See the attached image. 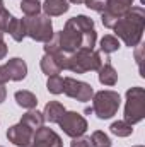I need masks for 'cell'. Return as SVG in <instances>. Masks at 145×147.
Masks as SVG:
<instances>
[{"mask_svg":"<svg viewBox=\"0 0 145 147\" xmlns=\"http://www.w3.org/2000/svg\"><path fill=\"white\" fill-rule=\"evenodd\" d=\"M68 2H72V3H77V5H79V3H84L85 0H68Z\"/></svg>","mask_w":145,"mask_h":147,"instance_id":"31","label":"cell"},{"mask_svg":"<svg viewBox=\"0 0 145 147\" xmlns=\"http://www.w3.org/2000/svg\"><path fill=\"white\" fill-rule=\"evenodd\" d=\"M85 3V7L87 9H91V10H96V12H104V9H106V5H108V0H85L84 2Z\"/></svg>","mask_w":145,"mask_h":147,"instance_id":"25","label":"cell"},{"mask_svg":"<svg viewBox=\"0 0 145 147\" xmlns=\"http://www.w3.org/2000/svg\"><path fill=\"white\" fill-rule=\"evenodd\" d=\"M65 106L62 105V103H58V101H50L46 106H44V111H43V118H44V121H48V123H58V120L63 116V113H65Z\"/></svg>","mask_w":145,"mask_h":147,"instance_id":"14","label":"cell"},{"mask_svg":"<svg viewBox=\"0 0 145 147\" xmlns=\"http://www.w3.org/2000/svg\"><path fill=\"white\" fill-rule=\"evenodd\" d=\"M34 147H63V142L56 132H53L48 127H41L34 132L33 142Z\"/></svg>","mask_w":145,"mask_h":147,"instance_id":"11","label":"cell"},{"mask_svg":"<svg viewBox=\"0 0 145 147\" xmlns=\"http://www.w3.org/2000/svg\"><path fill=\"white\" fill-rule=\"evenodd\" d=\"M0 41H3V31L0 29Z\"/></svg>","mask_w":145,"mask_h":147,"instance_id":"33","label":"cell"},{"mask_svg":"<svg viewBox=\"0 0 145 147\" xmlns=\"http://www.w3.org/2000/svg\"><path fill=\"white\" fill-rule=\"evenodd\" d=\"M97 33L94 29V21L87 16H75L65 22V28L58 33H53V38L44 43V53L65 51L73 53L79 48L96 46Z\"/></svg>","mask_w":145,"mask_h":147,"instance_id":"1","label":"cell"},{"mask_svg":"<svg viewBox=\"0 0 145 147\" xmlns=\"http://www.w3.org/2000/svg\"><path fill=\"white\" fill-rule=\"evenodd\" d=\"M21 10L26 17L36 16L41 10V3H39V0H22L21 2Z\"/></svg>","mask_w":145,"mask_h":147,"instance_id":"22","label":"cell"},{"mask_svg":"<svg viewBox=\"0 0 145 147\" xmlns=\"http://www.w3.org/2000/svg\"><path fill=\"white\" fill-rule=\"evenodd\" d=\"M91 144H92V147H111V139H109L104 132L96 130L91 135Z\"/></svg>","mask_w":145,"mask_h":147,"instance_id":"24","label":"cell"},{"mask_svg":"<svg viewBox=\"0 0 145 147\" xmlns=\"http://www.w3.org/2000/svg\"><path fill=\"white\" fill-rule=\"evenodd\" d=\"M119 103H121V98L116 91L94 92V96H92V113H96V116L99 120L113 118L119 110Z\"/></svg>","mask_w":145,"mask_h":147,"instance_id":"4","label":"cell"},{"mask_svg":"<svg viewBox=\"0 0 145 147\" xmlns=\"http://www.w3.org/2000/svg\"><path fill=\"white\" fill-rule=\"evenodd\" d=\"M133 147H144V146H133Z\"/></svg>","mask_w":145,"mask_h":147,"instance_id":"34","label":"cell"},{"mask_svg":"<svg viewBox=\"0 0 145 147\" xmlns=\"http://www.w3.org/2000/svg\"><path fill=\"white\" fill-rule=\"evenodd\" d=\"M58 125L63 130V134L68 135V137H72V139L84 135L85 130H87V127H89L87 120L82 115H79L77 111H65L63 116L58 120Z\"/></svg>","mask_w":145,"mask_h":147,"instance_id":"7","label":"cell"},{"mask_svg":"<svg viewBox=\"0 0 145 147\" xmlns=\"http://www.w3.org/2000/svg\"><path fill=\"white\" fill-rule=\"evenodd\" d=\"M46 89L51 94H62L63 92V79L60 75H50L46 82Z\"/></svg>","mask_w":145,"mask_h":147,"instance_id":"23","label":"cell"},{"mask_svg":"<svg viewBox=\"0 0 145 147\" xmlns=\"http://www.w3.org/2000/svg\"><path fill=\"white\" fill-rule=\"evenodd\" d=\"M12 17H14V16H12V14H10L7 9H3V10L0 12V29H2L3 33L7 31V28H9V22L12 21Z\"/></svg>","mask_w":145,"mask_h":147,"instance_id":"26","label":"cell"},{"mask_svg":"<svg viewBox=\"0 0 145 147\" xmlns=\"http://www.w3.org/2000/svg\"><path fill=\"white\" fill-rule=\"evenodd\" d=\"M21 123L28 125L29 128H33V130L36 132L38 128H41V127H43V123H44L43 113H39L38 110H29L26 115H22V118H21Z\"/></svg>","mask_w":145,"mask_h":147,"instance_id":"19","label":"cell"},{"mask_svg":"<svg viewBox=\"0 0 145 147\" xmlns=\"http://www.w3.org/2000/svg\"><path fill=\"white\" fill-rule=\"evenodd\" d=\"M101 65H103L101 53L92 48H79L77 51L68 55V60H67V70L75 74L99 70Z\"/></svg>","mask_w":145,"mask_h":147,"instance_id":"3","label":"cell"},{"mask_svg":"<svg viewBox=\"0 0 145 147\" xmlns=\"http://www.w3.org/2000/svg\"><path fill=\"white\" fill-rule=\"evenodd\" d=\"M14 98H15V103L24 110H34L38 105V98L31 91H17Z\"/></svg>","mask_w":145,"mask_h":147,"instance_id":"18","label":"cell"},{"mask_svg":"<svg viewBox=\"0 0 145 147\" xmlns=\"http://www.w3.org/2000/svg\"><path fill=\"white\" fill-rule=\"evenodd\" d=\"M97 72H99V82L104 86H114L118 82V72L114 70V67L109 62L103 63Z\"/></svg>","mask_w":145,"mask_h":147,"instance_id":"15","label":"cell"},{"mask_svg":"<svg viewBox=\"0 0 145 147\" xmlns=\"http://www.w3.org/2000/svg\"><path fill=\"white\" fill-rule=\"evenodd\" d=\"M70 147H92V144H91V137H84V135L75 137L72 142H70Z\"/></svg>","mask_w":145,"mask_h":147,"instance_id":"27","label":"cell"},{"mask_svg":"<svg viewBox=\"0 0 145 147\" xmlns=\"http://www.w3.org/2000/svg\"><path fill=\"white\" fill-rule=\"evenodd\" d=\"M132 3L133 0H108V5L101 16V21H103V26L113 29V26L116 24L118 19H121L130 9H132Z\"/></svg>","mask_w":145,"mask_h":147,"instance_id":"9","label":"cell"},{"mask_svg":"<svg viewBox=\"0 0 145 147\" xmlns=\"http://www.w3.org/2000/svg\"><path fill=\"white\" fill-rule=\"evenodd\" d=\"M145 118V91L144 87H132L126 91L125 121L135 125Z\"/></svg>","mask_w":145,"mask_h":147,"instance_id":"5","label":"cell"},{"mask_svg":"<svg viewBox=\"0 0 145 147\" xmlns=\"http://www.w3.org/2000/svg\"><path fill=\"white\" fill-rule=\"evenodd\" d=\"M39 65H41L43 74H46L48 77H50V75H58V74L62 72L60 63H58V62H56V58H55L53 55H50V53H44V55H43V58H41Z\"/></svg>","mask_w":145,"mask_h":147,"instance_id":"17","label":"cell"},{"mask_svg":"<svg viewBox=\"0 0 145 147\" xmlns=\"http://www.w3.org/2000/svg\"><path fill=\"white\" fill-rule=\"evenodd\" d=\"M5 67H7V70H9V75H10V80H15V82H19V80H24L26 79V75H28V65H26V62L22 60V58H10L7 63H5Z\"/></svg>","mask_w":145,"mask_h":147,"instance_id":"12","label":"cell"},{"mask_svg":"<svg viewBox=\"0 0 145 147\" xmlns=\"http://www.w3.org/2000/svg\"><path fill=\"white\" fill-rule=\"evenodd\" d=\"M5 33H9L14 41L21 43V41L26 38V24H24V19H15V17H12V21L9 22V28H7Z\"/></svg>","mask_w":145,"mask_h":147,"instance_id":"16","label":"cell"},{"mask_svg":"<svg viewBox=\"0 0 145 147\" xmlns=\"http://www.w3.org/2000/svg\"><path fill=\"white\" fill-rule=\"evenodd\" d=\"M145 28V10L144 7H132L121 19L116 21L113 26V31L118 39H121L126 46L133 48L138 46L142 41Z\"/></svg>","mask_w":145,"mask_h":147,"instance_id":"2","label":"cell"},{"mask_svg":"<svg viewBox=\"0 0 145 147\" xmlns=\"http://www.w3.org/2000/svg\"><path fill=\"white\" fill-rule=\"evenodd\" d=\"M63 94H67L68 98L77 99L80 103H87L92 99L94 96V89L91 84L77 80L73 77H65L63 79Z\"/></svg>","mask_w":145,"mask_h":147,"instance_id":"8","label":"cell"},{"mask_svg":"<svg viewBox=\"0 0 145 147\" xmlns=\"http://www.w3.org/2000/svg\"><path fill=\"white\" fill-rule=\"evenodd\" d=\"M10 80V75H9V70L5 65H0V84H5Z\"/></svg>","mask_w":145,"mask_h":147,"instance_id":"28","label":"cell"},{"mask_svg":"<svg viewBox=\"0 0 145 147\" xmlns=\"http://www.w3.org/2000/svg\"><path fill=\"white\" fill-rule=\"evenodd\" d=\"M109 130H111V134H114L116 137H128V135L133 134V125L126 123L125 120H118V121L111 123Z\"/></svg>","mask_w":145,"mask_h":147,"instance_id":"20","label":"cell"},{"mask_svg":"<svg viewBox=\"0 0 145 147\" xmlns=\"http://www.w3.org/2000/svg\"><path fill=\"white\" fill-rule=\"evenodd\" d=\"M41 9L48 17H58L63 16L70 9V5L68 0H44V3H41Z\"/></svg>","mask_w":145,"mask_h":147,"instance_id":"13","label":"cell"},{"mask_svg":"<svg viewBox=\"0 0 145 147\" xmlns=\"http://www.w3.org/2000/svg\"><path fill=\"white\" fill-rule=\"evenodd\" d=\"M5 55H7V45H5V41H0V60Z\"/></svg>","mask_w":145,"mask_h":147,"instance_id":"29","label":"cell"},{"mask_svg":"<svg viewBox=\"0 0 145 147\" xmlns=\"http://www.w3.org/2000/svg\"><path fill=\"white\" fill-rule=\"evenodd\" d=\"M24 24H26V36H29L34 41L48 43L53 38V24L46 14H36L26 17Z\"/></svg>","mask_w":145,"mask_h":147,"instance_id":"6","label":"cell"},{"mask_svg":"<svg viewBox=\"0 0 145 147\" xmlns=\"http://www.w3.org/2000/svg\"><path fill=\"white\" fill-rule=\"evenodd\" d=\"M99 45H101L99 46L101 51H104V53H114L119 48V39L116 36H113V34H106V36H103Z\"/></svg>","mask_w":145,"mask_h":147,"instance_id":"21","label":"cell"},{"mask_svg":"<svg viewBox=\"0 0 145 147\" xmlns=\"http://www.w3.org/2000/svg\"><path fill=\"white\" fill-rule=\"evenodd\" d=\"M3 9H5V5H3V0H0V12H2Z\"/></svg>","mask_w":145,"mask_h":147,"instance_id":"32","label":"cell"},{"mask_svg":"<svg viewBox=\"0 0 145 147\" xmlns=\"http://www.w3.org/2000/svg\"><path fill=\"white\" fill-rule=\"evenodd\" d=\"M33 137H34V130L29 128L28 125L24 123H17V125H12L9 130H7V139L9 142H12L15 147H28L33 142Z\"/></svg>","mask_w":145,"mask_h":147,"instance_id":"10","label":"cell"},{"mask_svg":"<svg viewBox=\"0 0 145 147\" xmlns=\"http://www.w3.org/2000/svg\"><path fill=\"white\" fill-rule=\"evenodd\" d=\"M5 98H7V91H5V87H3V84H0V105L5 101Z\"/></svg>","mask_w":145,"mask_h":147,"instance_id":"30","label":"cell"}]
</instances>
